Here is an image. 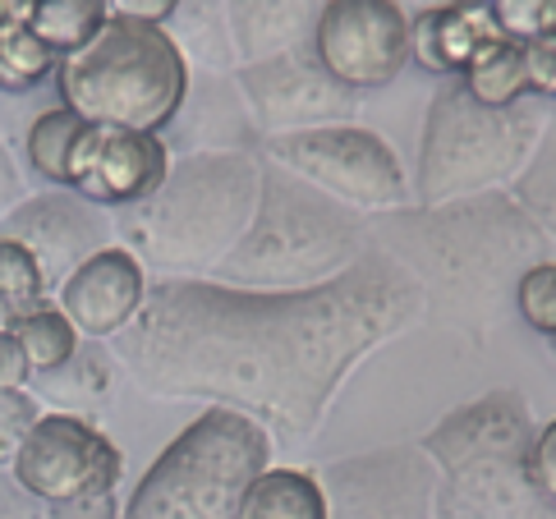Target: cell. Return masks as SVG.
Masks as SVG:
<instances>
[{"mask_svg": "<svg viewBox=\"0 0 556 519\" xmlns=\"http://www.w3.org/2000/svg\"><path fill=\"white\" fill-rule=\"evenodd\" d=\"M424 317L419 281L382 249H368L317 290H235L166 276L115 345L152 395L240 409L304 442L354 368Z\"/></svg>", "mask_w": 556, "mask_h": 519, "instance_id": "cell-1", "label": "cell"}, {"mask_svg": "<svg viewBox=\"0 0 556 519\" xmlns=\"http://www.w3.org/2000/svg\"><path fill=\"white\" fill-rule=\"evenodd\" d=\"M372 249L395 257L424 290L432 322L483 336L502 327L515 286L547 263V239L510 193H479L446 207H395L368 226Z\"/></svg>", "mask_w": 556, "mask_h": 519, "instance_id": "cell-2", "label": "cell"}, {"mask_svg": "<svg viewBox=\"0 0 556 519\" xmlns=\"http://www.w3.org/2000/svg\"><path fill=\"white\" fill-rule=\"evenodd\" d=\"M368 249L372 235L359 212L267 162L253 221L212 276L235 290H317L345 276Z\"/></svg>", "mask_w": 556, "mask_h": 519, "instance_id": "cell-3", "label": "cell"}, {"mask_svg": "<svg viewBox=\"0 0 556 519\" xmlns=\"http://www.w3.org/2000/svg\"><path fill=\"white\" fill-rule=\"evenodd\" d=\"M533 418L520 391H488L424 436L437 469V519H556L529 473Z\"/></svg>", "mask_w": 556, "mask_h": 519, "instance_id": "cell-4", "label": "cell"}, {"mask_svg": "<svg viewBox=\"0 0 556 519\" xmlns=\"http://www.w3.org/2000/svg\"><path fill=\"white\" fill-rule=\"evenodd\" d=\"M263 162L244 152H203L170 166L162 189L125 207V239L138 263L212 271L253 221Z\"/></svg>", "mask_w": 556, "mask_h": 519, "instance_id": "cell-5", "label": "cell"}, {"mask_svg": "<svg viewBox=\"0 0 556 519\" xmlns=\"http://www.w3.org/2000/svg\"><path fill=\"white\" fill-rule=\"evenodd\" d=\"M61 106L88 125L156 134L185 106L189 65L166 28L106 18L102 33L55 65Z\"/></svg>", "mask_w": 556, "mask_h": 519, "instance_id": "cell-6", "label": "cell"}, {"mask_svg": "<svg viewBox=\"0 0 556 519\" xmlns=\"http://www.w3.org/2000/svg\"><path fill=\"white\" fill-rule=\"evenodd\" d=\"M271 460V432L240 409L212 405L138 478L121 519H240Z\"/></svg>", "mask_w": 556, "mask_h": 519, "instance_id": "cell-7", "label": "cell"}, {"mask_svg": "<svg viewBox=\"0 0 556 519\" xmlns=\"http://www.w3.org/2000/svg\"><path fill=\"white\" fill-rule=\"evenodd\" d=\"M539 138L543 111L529 97L515 106H483L460 88V78H446L424 119L414 198L419 207H446L460 198L496 193L520 179Z\"/></svg>", "mask_w": 556, "mask_h": 519, "instance_id": "cell-8", "label": "cell"}, {"mask_svg": "<svg viewBox=\"0 0 556 519\" xmlns=\"http://www.w3.org/2000/svg\"><path fill=\"white\" fill-rule=\"evenodd\" d=\"M267 162L308 179L354 212H395L409 203V179L401 156L382 134L359 125H323L304 134L267 138Z\"/></svg>", "mask_w": 556, "mask_h": 519, "instance_id": "cell-9", "label": "cell"}, {"mask_svg": "<svg viewBox=\"0 0 556 519\" xmlns=\"http://www.w3.org/2000/svg\"><path fill=\"white\" fill-rule=\"evenodd\" d=\"M10 469L18 492H28L47 506H70L115 492V483H121V451L88 418L42 414L24 436Z\"/></svg>", "mask_w": 556, "mask_h": 519, "instance_id": "cell-10", "label": "cell"}, {"mask_svg": "<svg viewBox=\"0 0 556 519\" xmlns=\"http://www.w3.org/2000/svg\"><path fill=\"white\" fill-rule=\"evenodd\" d=\"M308 47L350 92L387 88L409 65V14L395 0H327Z\"/></svg>", "mask_w": 556, "mask_h": 519, "instance_id": "cell-11", "label": "cell"}, {"mask_svg": "<svg viewBox=\"0 0 556 519\" xmlns=\"http://www.w3.org/2000/svg\"><path fill=\"white\" fill-rule=\"evenodd\" d=\"M327 519H437V469L419 446H387L317 469Z\"/></svg>", "mask_w": 556, "mask_h": 519, "instance_id": "cell-12", "label": "cell"}, {"mask_svg": "<svg viewBox=\"0 0 556 519\" xmlns=\"http://www.w3.org/2000/svg\"><path fill=\"white\" fill-rule=\"evenodd\" d=\"M240 84L249 92L257 119L271 129V138L323 129V125H345V115H354V92L345 84H336L317 65L313 47L253 60V65L240 69Z\"/></svg>", "mask_w": 556, "mask_h": 519, "instance_id": "cell-13", "label": "cell"}, {"mask_svg": "<svg viewBox=\"0 0 556 519\" xmlns=\"http://www.w3.org/2000/svg\"><path fill=\"white\" fill-rule=\"evenodd\" d=\"M166 175H170V148L156 134L84 125L70 152L65 189L88 198L92 207H134L162 189Z\"/></svg>", "mask_w": 556, "mask_h": 519, "instance_id": "cell-14", "label": "cell"}, {"mask_svg": "<svg viewBox=\"0 0 556 519\" xmlns=\"http://www.w3.org/2000/svg\"><path fill=\"white\" fill-rule=\"evenodd\" d=\"M0 235L33 253V263L42 267L47 290L65 286L74 267H84L92 253L111 249V221L88 203V198H78L70 189H55V193L18 203L5 216Z\"/></svg>", "mask_w": 556, "mask_h": 519, "instance_id": "cell-15", "label": "cell"}, {"mask_svg": "<svg viewBox=\"0 0 556 519\" xmlns=\"http://www.w3.org/2000/svg\"><path fill=\"white\" fill-rule=\"evenodd\" d=\"M143 299H148L143 263H138L125 244H111L102 253H92L84 267L70 271L55 308L70 317L78 336L106 341V336H121L134 322Z\"/></svg>", "mask_w": 556, "mask_h": 519, "instance_id": "cell-16", "label": "cell"}, {"mask_svg": "<svg viewBox=\"0 0 556 519\" xmlns=\"http://www.w3.org/2000/svg\"><path fill=\"white\" fill-rule=\"evenodd\" d=\"M496 24L488 0H465V5L428 10L409 18V55L419 60L428 74L460 78L469 69V60L479 55L488 42H496Z\"/></svg>", "mask_w": 556, "mask_h": 519, "instance_id": "cell-17", "label": "cell"}, {"mask_svg": "<svg viewBox=\"0 0 556 519\" xmlns=\"http://www.w3.org/2000/svg\"><path fill=\"white\" fill-rule=\"evenodd\" d=\"M327 0H235V47L249 60H267L308 47L313 24Z\"/></svg>", "mask_w": 556, "mask_h": 519, "instance_id": "cell-18", "label": "cell"}, {"mask_svg": "<svg viewBox=\"0 0 556 519\" xmlns=\"http://www.w3.org/2000/svg\"><path fill=\"white\" fill-rule=\"evenodd\" d=\"M240 519H327L323 483H317V473L267 465L249 488Z\"/></svg>", "mask_w": 556, "mask_h": 519, "instance_id": "cell-19", "label": "cell"}, {"mask_svg": "<svg viewBox=\"0 0 556 519\" xmlns=\"http://www.w3.org/2000/svg\"><path fill=\"white\" fill-rule=\"evenodd\" d=\"M460 88L483 106H515L529 92V74H525V51L510 37H496L479 55L469 60V69L460 74Z\"/></svg>", "mask_w": 556, "mask_h": 519, "instance_id": "cell-20", "label": "cell"}, {"mask_svg": "<svg viewBox=\"0 0 556 519\" xmlns=\"http://www.w3.org/2000/svg\"><path fill=\"white\" fill-rule=\"evenodd\" d=\"M106 18H111L106 0H33L24 24L37 42H47L55 55H70L84 42H92Z\"/></svg>", "mask_w": 556, "mask_h": 519, "instance_id": "cell-21", "label": "cell"}, {"mask_svg": "<svg viewBox=\"0 0 556 519\" xmlns=\"http://www.w3.org/2000/svg\"><path fill=\"white\" fill-rule=\"evenodd\" d=\"M5 327L18 341V350H24L33 372H55L78 345H84V336L74 331V322L51 304L33 308V313H18V317H10Z\"/></svg>", "mask_w": 556, "mask_h": 519, "instance_id": "cell-22", "label": "cell"}, {"mask_svg": "<svg viewBox=\"0 0 556 519\" xmlns=\"http://www.w3.org/2000/svg\"><path fill=\"white\" fill-rule=\"evenodd\" d=\"M88 119L74 115L70 106H51L42 111L28 125V138H24V152H28V166L51 179L55 189H65V175H70V152L78 143V134H84Z\"/></svg>", "mask_w": 556, "mask_h": 519, "instance_id": "cell-23", "label": "cell"}, {"mask_svg": "<svg viewBox=\"0 0 556 519\" xmlns=\"http://www.w3.org/2000/svg\"><path fill=\"white\" fill-rule=\"evenodd\" d=\"M515 203L529 212V221L543 230L547 249H556V125L543 129L539 148H533L529 166L515 179Z\"/></svg>", "mask_w": 556, "mask_h": 519, "instance_id": "cell-24", "label": "cell"}, {"mask_svg": "<svg viewBox=\"0 0 556 519\" xmlns=\"http://www.w3.org/2000/svg\"><path fill=\"white\" fill-rule=\"evenodd\" d=\"M61 65L47 42H37L28 24L0 28V92H33L37 84H47Z\"/></svg>", "mask_w": 556, "mask_h": 519, "instance_id": "cell-25", "label": "cell"}, {"mask_svg": "<svg viewBox=\"0 0 556 519\" xmlns=\"http://www.w3.org/2000/svg\"><path fill=\"white\" fill-rule=\"evenodd\" d=\"M33 382L42 395H55V405H74V401H88V395L106 391L111 382V358L102 350H84L78 345L70 358L55 372H33Z\"/></svg>", "mask_w": 556, "mask_h": 519, "instance_id": "cell-26", "label": "cell"}, {"mask_svg": "<svg viewBox=\"0 0 556 519\" xmlns=\"http://www.w3.org/2000/svg\"><path fill=\"white\" fill-rule=\"evenodd\" d=\"M47 304V281H42V267L33 263V253L24 244L0 235V313L18 317V313H33Z\"/></svg>", "mask_w": 556, "mask_h": 519, "instance_id": "cell-27", "label": "cell"}, {"mask_svg": "<svg viewBox=\"0 0 556 519\" xmlns=\"http://www.w3.org/2000/svg\"><path fill=\"white\" fill-rule=\"evenodd\" d=\"M515 313H520L533 331L556 336V263L552 257L520 276V286H515Z\"/></svg>", "mask_w": 556, "mask_h": 519, "instance_id": "cell-28", "label": "cell"}, {"mask_svg": "<svg viewBox=\"0 0 556 519\" xmlns=\"http://www.w3.org/2000/svg\"><path fill=\"white\" fill-rule=\"evenodd\" d=\"M42 418V401L28 391H0V465H14L24 436Z\"/></svg>", "mask_w": 556, "mask_h": 519, "instance_id": "cell-29", "label": "cell"}, {"mask_svg": "<svg viewBox=\"0 0 556 519\" xmlns=\"http://www.w3.org/2000/svg\"><path fill=\"white\" fill-rule=\"evenodd\" d=\"M492 24L510 42H529V37L543 33V18L552 10V0H488Z\"/></svg>", "mask_w": 556, "mask_h": 519, "instance_id": "cell-30", "label": "cell"}, {"mask_svg": "<svg viewBox=\"0 0 556 519\" xmlns=\"http://www.w3.org/2000/svg\"><path fill=\"white\" fill-rule=\"evenodd\" d=\"M529 473H533V483H539V492L547 496V502H556V418L533 432Z\"/></svg>", "mask_w": 556, "mask_h": 519, "instance_id": "cell-31", "label": "cell"}, {"mask_svg": "<svg viewBox=\"0 0 556 519\" xmlns=\"http://www.w3.org/2000/svg\"><path fill=\"white\" fill-rule=\"evenodd\" d=\"M180 5L185 0H106L111 18H129V24H152V28H162Z\"/></svg>", "mask_w": 556, "mask_h": 519, "instance_id": "cell-32", "label": "cell"}, {"mask_svg": "<svg viewBox=\"0 0 556 519\" xmlns=\"http://www.w3.org/2000/svg\"><path fill=\"white\" fill-rule=\"evenodd\" d=\"M33 382V368L18 341L10 336V327H0V391H24Z\"/></svg>", "mask_w": 556, "mask_h": 519, "instance_id": "cell-33", "label": "cell"}, {"mask_svg": "<svg viewBox=\"0 0 556 519\" xmlns=\"http://www.w3.org/2000/svg\"><path fill=\"white\" fill-rule=\"evenodd\" d=\"M51 519H121V506L111 496H92V502H70V506H51Z\"/></svg>", "mask_w": 556, "mask_h": 519, "instance_id": "cell-34", "label": "cell"}, {"mask_svg": "<svg viewBox=\"0 0 556 519\" xmlns=\"http://www.w3.org/2000/svg\"><path fill=\"white\" fill-rule=\"evenodd\" d=\"M18 189H24V179H18V170H14V162H10L5 143H0V216H10V212H14Z\"/></svg>", "mask_w": 556, "mask_h": 519, "instance_id": "cell-35", "label": "cell"}, {"mask_svg": "<svg viewBox=\"0 0 556 519\" xmlns=\"http://www.w3.org/2000/svg\"><path fill=\"white\" fill-rule=\"evenodd\" d=\"M395 5H401L409 18L414 14H428V10H446V5H465V0H395Z\"/></svg>", "mask_w": 556, "mask_h": 519, "instance_id": "cell-36", "label": "cell"}, {"mask_svg": "<svg viewBox=\"0 0 556 519\" xmlns=\"http://www.w3.org/2000/svg\"><path fill=\"white\" fill-rule=\"evenodd\" d=\"M543 37H552V42H556V0H552V10L543 18Z\"/></svg>", "mask_w": 556, "mask_h": 519, "instance_id": "cell-37", "label": "cell"}]
</instances>
